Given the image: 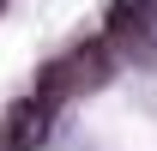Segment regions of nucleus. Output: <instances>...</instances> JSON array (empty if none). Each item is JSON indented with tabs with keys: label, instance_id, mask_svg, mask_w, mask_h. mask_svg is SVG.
<instances>
[{
	"label": "nucleus",
	"instance_id": "1",
	"mask_svg": "<svg viewBox=\"0 0 157 151\" xmlns=\"http://www.w3.org/2000/svg\"><path fill=\"white\" fill-rule=\"evenodd\" d=\"M48 103H42V97H24L18 109L6 115V133H0V139H6V151H36L42 139H48Z\"/></svg>",
	"mask_w": 157,
	"mask_h": 151
}]
</instances>
